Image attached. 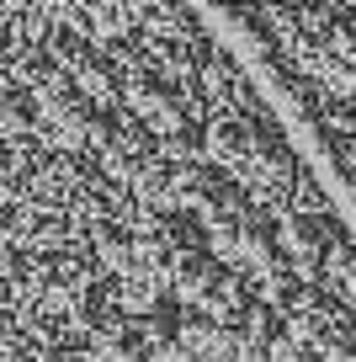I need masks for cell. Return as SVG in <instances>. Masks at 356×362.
Masks as SVG:
<instances>
[{
  "label": "cell",
  "mask_w": 356,
  "mask_h": 362,
  "mask_svg": "<svg viewBox=\"0 0 356 362\" xmlns=\"http://www.w3.org/2000/svg\"><path fill=\"white\" fill-rule=\"evenodd\" d=\"M356 208V0L229 6Z\"/></svg>",
  "instance_id": "6da1fadb"
}]
</instances>
